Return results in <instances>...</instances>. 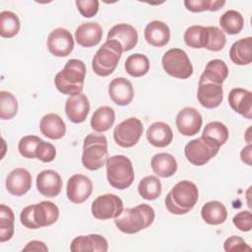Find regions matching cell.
Instances as JSON below:
<instances>
[{
	"instance_id": "6da1fadb",
	"label": "cell",
	"mask_w": 252,
	"mask_h": 252,
	"mask_svg": "<svg viewBox=\"0 0 252 252\" xmlns=\"http://www.w3.org/2000/svg\"><path fill=\"white\" fill-rule=\"evenodd\" d=\"M86 65L82 60L70 59L54 78L56 89L63 94H82L86 78Z\"/></svg>"
},
{
	"instance_id": "7a4b0ae2",
	"label": "cell",
	"mask_w": 252,
	"mask_h": 252,
	"mask_svg": "<svg viewBox=\"0 0 252 252\" xmlns=\"http://www.w3.org/2000/svg\"><path fill=\"white\" fill-rule=\"evenodd\" d=\"M198 188L189 180L176 183L167 193L164 203L167 211L173 215H185L189 213L198 201Z\"/></svg>"
},
{
	"instance_id": "3957f363",
	"label": "cell",
	"mask_w": 252,
	"mask_h": 252,
	"mask_svg": "<svg viewBox=\"0 0 252 252\" xmlns=\"http://www.w3.org/2000/svg\"><path fill=\"white\" fill-rule=\"evenodd\" d=\"M155 211L148 204H140L134 208H127L115 219L116 227L127 234L137 233L149 227L155 220Z\"/></svg>"
},
{
	"instance_id": "277c9868",
	"label": "cell",
	"mask_w": 252,
	"mask_h": 252,
	"mask_svg": "<svg viewBox=\"0 0 252 252\" xmlns=\"http://www.w3.org/2000/svg\"><path fill=\"white\" fill-rule=\"evenodd\" d=\"M108 158L107 140L104 135L89 134L84 139L82 163L89 170L101 168Z\"/></svg>"
},
{
	"instance_id": "5b68a950",
	"label": "cell",
	"mask_w": 252,
	"mask_h": 252,
	"mask_svg": "<svg viewBox=\"0 0 252 252\" xmlns=\"http://www.w3.org/2000/svg\"><path fill=\"white\" fill-rule=\"evenodd\" d=\"M106 177L109 184L118 190L130 187L134 181L135 173L131 160L123 155H115L107 158Z\"/></svg>"
},
{
	"instance_id": "8992f818",
	"label": "cell",
	"mask_w": 252,
	"mask_h": 252,
	"mask_svg": "<svg viewBox=\"0 0 252 252\" xmlns=\"http://www.w3.org/2000/svg\"><path fill=\"white\" fill-rule=\"evenodd\" d=\"M123 53L122 46L115 40H106L97 49L93 60V71L100 77H107L116 69Z\"/></svg>"
},
{
	"instance_id": "52a82bcc",
	"label": "cell",
	"mask_w": 252,
	"mask_h": 252,
	"mask_svg": "<svg viewBox=\"0 0 252 252\" xmlns=\"http://www.w3.org/2000/svg\"><path fill=\"white\" fill-rule=\"evenodd\" d=\"M161 65L169 76L185 80L192 76L193 66L187 53L180 48L168 49L162 56Z\"/></svg>"
},
{
	"instance_id": "ba28073f",
	"label": "cell",
	"mask_w": 252,
	"mask_h": 252,
	"mask_svg": "<svg viewBox=\"0 0 252 252\" xmlns=\"http://www.w3.org/2000/svg\"><path fill=\"white\" fill-rule=\"evenodd\" d=\"M220 146L202 136L188 142L184 148V155L189 162L201 166L209 162L220 150Z\"/></svg>"
},
{
	"instance_id": "9c48e42d",
	"label": "cell",
	"mask_w": 252,
	"mask_h": 252,
	"mask_svg": "<svg viewBox=\"0 0 252 252\" xmlns=\"http://www.w3.org/2000/svg\"><path fill=\"white\" fill-rule=\"evenodd\" d=\"M144 131L142 122L136 117H129L120 122L113 131L115 143L122 148H131L135 146Z\"/></svg>"
},
{
	"instance_id": "30bf717a",
	"label": "cell",
	"mask_w": 252,
	"mask_h": 252,
	"mask_svg": "<svg viewBox=\"0 0 252 252\" xmlns=\"http://www.w3.org/2000/svg\"><path fill=\"white\" fill-rule=\"evenodd\" d=\"M91 211L93 217L100 220L116 219L123 211V202L115 194L99 195L93 201Z\"/></svg>"
},
{
	"instance_id": "8fae6325",
	"label": "cell",
	"mask_w": 252,
	"mask_h": 252,
	"mask_svg": "<svg viewBox=\"0 0 252 252\" xmlns=\"http://www.w3.org/2000/svg\"><path fill=\"white\" fill-rule=\"evenodd\" d=\"M46 45L53 56L66 57L74 49L73 35L66 29L57 28L48 34Z\"/></svg>"
},
{
	"instance_id": "7c38bea8",
	"label": "cell",
	"mask_w": 252,
	"mask_h": 252,
	"mask_svg": "<svg viewBox=\"0 0 252 252\" xmlns=\"http://www.w3.org/2000/svg\"><path fill=\"white\" fill-rule=\"evenodd\" d=\"M92 192L93 182L84 174H74L67 181L66 194L69 201L74 204L84 203L91 196Z\"/></svg>"
},
{
	"instance_id": "4fadbf2b",
	"label": "cell",
	"mask_w": 252,
	"mask_h": 252,
	"mask_svg": "<svg viewBox=\"0 0 252 252\" xmlns=\"http://www.w3.org/2000/svg\"><path fill=\"white\" fill-rule=\"evenodd\" d=\"M203 124L200 112L191 106L179 110L175 118V125L179 133L183 136H194L199 133Z\"/></svg>"
},
{
	"instance_id": "5bb4252c",
	"label": "cell",
	"mask_w": 252,
	"mask_h": 252,
	"mask_svg": "<svg viewBox=\"0 0 252 252\" xmlns=\"http://www.w3.org/2000/svg\"><path fill=\"white\" fill-rule=\"evenodd\" d=\"M197 98L199 103L208 109L218 107L223 99L222 85L210 82H199Z\"/></svg>"
},
{
	"instance_id": "9a60e30c",
	"label": "cell",
	"mask_w": 252,
	"mask_h": 252,
	"mask_svg": "<svg viewBox=\"0 0 252 252\" xmlns=\"http://www.w3.org/2000/svg\"><path fill=\"white\" fill-rule=\"evenodd\" d=\"M6 189L13 196H23L32 187V174L23 167L13 169L6 177Z\"/></svg>"
},
{
	"instance_id": "2e32d148",
	"label": "cell",
	"mask_w": 252,
	"mask_h": 252,
	"mask_svg": "<svg viewBox=\"0 0 252 252\" xmlns=\"http://www.w3.org/2000/svg\"><path fill=\"white\" fill-rule=\"evenodd\" d=\"M106 40H115L120 43L123 52L129 51L137 45L138 32L133 26L121 23L109 30Z\"/></svg>"
},
{
	"instance_id": "e0dca14e",
	"label": "cell",
	"mask_w": 252,
	"mask_h": 252,
	"mask_svg": "<svg viewBox=\"0 0 252 252\" xmlns=\"http://www.w3.org/2000/svg\"><path fill=\"white\" fill-rule=\"evenodd\" d=\"M110 99L117 105H128L134 97V88L132 83L124 77L113 79L108 86Z\"/></svg>"
},
{
	"instance_id": "ac0fdd59",
	"label": "cell",
	"mask_w": 252,
	"mask_h": 252,
	"mask_svg": "<svg viewBox=\"0 0 252 252\" xmlns=\"http://www.w3.org/2000/svg\"><path fill=\"white\" fill-rule=\"evenodd\" d=\"M65 112L72 123H82L90 112V101L86 94H79L71 95L66 99Z\"/></svg>"
},
{
	"instance_id": "d6986e66",
	"label": "cell",
	"mask_w": 252,
	"mask_h": 252,
	"mask_svg": "<svg viewBox=\"0 0 252 252\" xmlns=\"http://www.w3.org/2000/svg\"><path fill=\"white\" fill-rule=\"evenodd\" d=\"M36 188L42 196L56 197L62 189L61 176L53 169L42 170L36 176Z\"/></svg>"
},
{
	"instance_id": "ffe728a7",
	"label": "cell",
	"mask_w": 252,
	"mask_h": 252,
	"mask_svg": "<svg viewBox=\"0 0 252 252\" xmlns=\"http://www.w3.org/2000/svg\"><path fill=\"white\" fill-rule=\"evenodd\" d=\"M70 250L72 252H106L108 244L100 234L80 235L72 240Z\"/></svg>"
},
{
	"instance_id": "44dd1931",
	"label": "cell",
	"mask_w": 252,
	"mask_h": 252,
	"mask_svg": "<svg viewBox=\"0 0 252 252\" xmlns=\"http://www.w3.org/2000/svg\"><path fill=\"white\" fill-rule=\"evenodd\" d=\"M102 28L95 22H89L80 25L75 32L77 43L83 47H93L97 45L102 38Z\"/></svg>"
},
{
	"instance_id": "7402d4cb",
	"label": "cell",
	"mask_w": 252,
	"mask_h": 252,
	"mask_svg": "<svg viewBox=\"0 0 252 252\" xmlns=\"http://www.w3.org/2000/svg\"><path fill=\"white\" fill-rule=\"evenodd\" d=\"M230 107L244 118H252V93L242 88H234L228 94Z\"/></svg>"
},
{
	"instance_id": "603a6c76",
	"label": "cell",
	"mask_w": 252,
	"mask_h": 252,
	"mask_svg": "<svg viewBox=\"0 0 252 252\" xmlns=\"http://www.w3.org/2000/svg\"><path fill=\"white\" fill-rule=\"evenodd\" d=\"M144 36L149 44L156 47H162L169 41L170 30L161 21H152L146 26Z\"/></svg>"
},
{
	"instance_id": "cb8c5ba5",
	"label": "cell",
	"mask_w": 252,
	"mask_h": 252,
	"mask_svg": "<svg viewBox=\"0 0 252 252\" xmlns=\"http://www.w3.org/2000/svg\"><path fill=\"white\" fill-rule=\"evenodd\" d=\"M146 137L152 146L157 148H165L172 142L173 133L167 123L158 121L153 123L147 129Z\"/></svg>"
},
{
	"instance_id": "d4e9b609",
	"label": "cell",
	"mask_w": 252,
	"mask_h": 252,
	"mask_svg": "<svg viewBox=\"0 0 252 252\" xmlns=\"http://www.w3.org/2000/svg\"><path fill=\"white\" fill-rule=\"evenodd\" d=\"M32 212L34 221L39 228L53 224L59 218L58 207L50 201H41L34 204Z\"/></svg>"
},
{
	"instance_id": "484cf974",
	"label": "cell",
	"mask_w": 252,
	"mask_h": 252,
	"mask_svg": "<svg viewBox=\"0 0 252 252\" xmlns=\"http://www.w3.org/2000/svg\"><path fill=\"white\" fill-rule=\"evenodd\" d=\"M39 129L43 136L51 140H59L66 134V124L55 113L45 114L39 123Z\"/></svg>"
},
{
	"instance_id": "4316f807",
	"label": "cell",
	"mask_w": 252,
	"mask_h": 252,
	"mask_svg": "<svg viewBox=\"0 0 252 252\" xmlns=\"http://www.w3.org/2000/svg\"><path fill=\"white\" fill-rule=\"evenodd\" d=\"M151 166L156 175L166 178L175 174L177 161L175 158L168 153H158L152 158Z\"/></svg>"
},
{
	"instance_id": "83f0119b",
	"label": "cell",
	"mask_w": 252,
	"mask_h": 252,
	"mask_svg": "<svg viewBox=\"0 0 252 252\" xmlns=\"http://www.w3.org/2000/svg\"><path fill=\"white\" fill-rule=\"evenodd\" d=\"M228 76V67L224 61L220 59H213L209 61L204 72L200 76L199 82H210L222 85Z\"/></svg>"
},
{
	"instance_id": "f1b7e54d",
	"label": "cell",
	"mask_w": 252,
	"mask_h": 252,
	"mask_svg": "<svg viewBox=\"0 0 252 252\" xmlns=\"http://www.w3.org/2000/svg\"><path fill=\"white\" fill-rule=\"evenodd\" d=\"M252 46V37H244L233 42L229 49V58L230 60L239 66L248 65L252 61L251 54Z\"/></svg>"
},
{
	"instance_id": "f546056e",
	"label": "cell",
	"mask_w": 252,
	"mask_h": 252,
	"mask_svg": "<svg viewBox=\"0 0 252 252\" xmlns=\"http://www.w3.org/2000/svg\"><path fill=\"white\" fill-rule=\"evenodd\" d=\"M201 217L208 224L218 225L225 221L227 211L225 206L220 201H209L201 209Z\"/></svg>"
},
{
	"instance_id": "4dcf8cb0",
	"label": "cell",
	"mask_w": 252,
	"mask_h": 252,
	"mask_svg": "<svg viewBox=\"0 0 252 252\" xmlns=\"http://www.w3.org/2000/svg\"><path fill=\"white\" fill-rule=\"evenodd\" d=\"M115 121L114 109L110 106H99L94 110L91 118V127L97 133H102L109 130Z\"/></svg>"
},
{
	"instance_id": "1f68e13d",
	"label": "cell",
	"mask_w": 252,
	"mask_h": 252,
	"mask_svg": "<svg viewBox=\"0 0 252 252\" xmlns=\"http://www.w3.org/2000/svg\"><path fill=\"white\" fill-rule=\"evenodd\" d=\"M124 68L130 76L134 78H140L149 72L150 61L145 54L134 53L127 57Z\"/></svg>"
},
{
	"instance_id": "d6a6232c",
	"label": "cell",
	"mask_w": 252,
	"mask_h": 252,
	"mask_svg": "<svg viewBox=\"0 0 252 252\" xmlns=\"http://www.w3.org/2000/svg\"><path fill=\"white\" fill-rule=\"evenodd\" d=\"M220 26L227 34H237L242 31L244 26L243 16L238 11L228 10L220 16Z\"/></svg>"
},
{
	"instance_id": "836d02e7",
	"label": "cell",
	"mask_w": 252,
	"mask_h": 252,
	"mask_svg": "<svg viewBox=\"0 0 252 252\" xmlns=\"http://www.w3.org/2000/svg\"><path fill=\"white\" fill-rule=\"evenodd\" d=\"M229 136L227 127L220 121L209 122L202 133V137L221 147L225 144Z\"/></svg>"
},
{
	"instance_id": "e575fe53",
	"label": "cell",
	"mask_w": 252,
	"mask_h": 252,
	"mask_svg": "<svg viewBox=\"0 0 252 252\" xmlns=\"http://www.w3.org/2000/svg\"><path fill=\"white\" fill-rule=\"evenodd\" d=\"M138 192L146 200L153 201L158 199L161 194L160 180L155 175H148L142 178L138 184Z\"/></svg>"
},
{
	"instance_id": "d590c367",
	"label": "cell",
	"mask_w": 252,
	"mask_h": 252,
	"mask_svg": "<svg viewBox=\"0 0 252 252\" xmlns=\"http://www.w3.org/2000/svg\"><path fill=\"white\" fill-rule=\"evenodd\" d=\"M184 41L191 48H205L208 39L207 27L191 26L184 32Z\"/></svg>"
},
{
	"instance_id": "8d00e7d4",
	"label": "cell",
	"mask_w": 252,
	"mask_h": 252,
	"mask_svg": "<svg viewBox=\"0 0 252 252\" xmlns=\"http://www.w3.org/2000/svg\"><path fill=\"white\" fill-rule=\"evenodd\" d=\"M21 28L19 17L11 11L0 13V35L4 38H11L18 34Z\"/></svg>"
},
{
	"instance_id": "74e56055",
	"label": "cell",
	"mask_w": 252,
	"mask_h": 252,
	"mask_svg": "<svg viewBox=\"0 0 252 252\" xmlns=\"http://www.w3.org/2000/svg\"><path fill=\"white\" fill-rule=\"evenodd\" d=\"M15 216L12 209L4 204L0 205V242L10 240L14 234Z\"/></svg>"
},
{
	"instance_id": "f35d334b",
	"label": "cell",
	"mask_w": 252,
	"mask_h": 252,
	"mask_svg": "<svg viewBox=\"0 0 252 252\" xmlns=\"http://www.w3.org/2000/svg\"><path fill=\"white\" fill-rule=\"evenodd\" d=\"M18 112V101L14 94L7 91L0 92V118L12 119Z\"/></svg>"
},
{
	"instance_id": "ab89813d",
	"label": "cell",
	"mask_w": 252,
	"mask_h": 252,
	"mask_svg": "<svg viewBox=\"0 0 252 252\" xmlns=\"http://www.w3.org/2000/svg\"><path fill=\"white\" fill-rule=\"evenodd\" d=\"M225 1L219 0H185L184 5L190 12L199 13L203 11H218L224 6Z\"/></svg>"
},
{
	"instance_id": "60d3db41",
	"label": "cell",
	"mask_w": 252,
	"mask_h": 252,
	"mask_svg": "<svg viewBox=\"0 0 252 252\" xmlns=\"http://www.w3.org/2000/svg\"><path fill=\"white\" fill-rule=\"evenodd\" d=\"M207 30H208V39H207V44L205 48L213 52L221 50L224 47L226 42V37L224 32L215 26L207 27Z\"/></svg>"
},
{
	"instance_id": "b9f144b4",
	"label": "cell",
	"mask_w": 252,
	"mask_h": 252,
	"mask_svg": "<svg viewBox=\"0 0 252 252\" xmlns=\"http://www.w3.org/2000/svg\"><path fill=\"white\" fill-rule=\"evenodd\" d=\"M41 141L42 140L35 135L24 136L18 144V151L20 155L26 158H34L36 148Z\"/></svg>"
},
{
	"instance_id": "7bdbcfd3",
	"label": "cell",
	"mask_w": 252,
	"mask_h": 252,
	"mask_svg": "<svg viewBox=\"0 0 252 252\" xmlns=\"http://www.w3.org/2000/svg\"><path fill=\"white\" fill-rule=\"evenodd\" d=\"M56 156L55 147L43 140L38 144L35 151V158L42 162H51Z\"/></svg>"
},
{
	"instance_id": "ee69618b",
	"label": "cell",
	"mask_w": 252,
	"mask_h": 252,
	"mask_svg": "<svg viewBox=\"0 0 252 252\" xmlns=\"http://www.w3.org/2000/svg\"><path fill=\"white\" fill-rule=\"evenodd\" d=\"M98 1L96 0H77L76 6L80 14L85 18H92L98 11Z\"/></svg>"
},
{
	"instance_id": "f6af8a7d",
	"label": "cell",
	"mask_w": 252,
	"mask_h": 252,
	"mask_svg": "<svg viewBox=\"0 0 252 252\" xmlns=\"http://www.w3.org/2000/svg\"><path fill=\"white\" fill-rule=\"evenodd\" d=\"M233 224L243 232L250 231L252 228V216L250 211H241L232 219Z\"/></svg>"
},
{
	"instance_id": "bcb514c9",
	"label": "cell",
	"mask_w": 252,
	"mask_h": 252,
	"mask_svg": "<svg viewBox=\"0 0 252 252\" xmlns=\"http://www.w3.org/2000/svg\"><path fill=\"white\" fill-rule=\"evenodd\" d=\"M223 249L226 252H231V251H251V247L244 241L243 238L237 236V235H232L228 238L223 243Z\"/></svg>"
},
{
	"instance_id": "7dc6e473",
	"label": "cell",
	"mask_w": 252,
	"mask_h": 252,
	"mask_svg": "<svg viewBox=\"0 0 252 252\" xmlns=\"http://www.w3.org/2000/svg\"><path fill=\"white\" fill-rule=\"evenodd\" d=\"M32 209H33V205H30V206H27L26 208H24L20 215V220H21V223L25 227L30 228V229H37L39 227L36 224V222L34 221Z\"/></svg>"
},
{
	"instance_id": "c3c4849f",
	"label": "cell",
	"mask_w": 252,
	"mask_h": 252,
	"mask_svg": "<svg viewBox=\"0 0 252 252\" xmlns=\"http://www.w3.org/2000/svg\"><path fill=\"white\" fill-rule=\"evenodd\" d=\"M23 251H44L47 252L48 248L44 242L38 240L30 241L24 248Z\"/></svg>"
},
{
	"instance_id": "681fc988",
	"label": "cell",
	"mask_w": 252,
	"mask_h": 252,
	"mask_svg": "<svg viewBox=\"0 0 252 252\" xmlns=\"http://www.w3.org/2000/svg\"><path fill=\"white\" fill-rule=\"evenodd\" d=\"M251 152H252V146L251 144H248L246 147L242 149L240 152V158L241 160L246 163L247 165H251Z\"/></svg>"
}]
</instances>
